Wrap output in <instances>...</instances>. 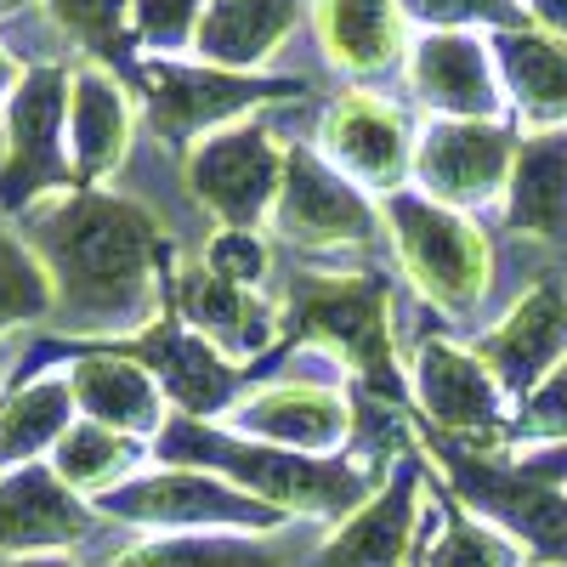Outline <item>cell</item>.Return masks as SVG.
Segmentation results:
<instances>
[{
    "label": "cell",
    "mask_w": 567,
    "mask_h": 567,
    "mask_svg": "<svg viewBox=\"0 0 567 567\" xmlns=\"http://www.w3.org/2000/svg\"><path fill=\"white\" fill-rule=\"evenodd\" d=\"M528 23L550 40H567V0H528Z\"/></svg>",
    "instance_id": "8d00e7d4"
},
{
    "label": "cell",
    "mask_w": 567,
    "mask_h": 567,
    "mask_svg": "<svg viewBox=\"0 0 567 567\" xmlns=\"http://www.w3.org/2000/svg\"><path fill=\"white\" fill-rule=\"evenodd\" d=\"M52 318H58L52 272L18 233V221L0 216V341L40 336V329H52Z\"/></svg>",
    "instance_id": "4dcf8cb0"
},
{
    "label": "cell",
    "mask_w": 567,
    "mask_h": 567,
    "mask_svg": "<svg viewBox=\"0 0 567 567\" xmlns=\"http://www.w3.org/2000/svg\"><path fill=\"white\" fill-rule=\"evenodd\" d=\"M505 437L523 443V449H561L567 443V358L511 409V432Z\"/></svg>",
    "instance_id": "e575fe53"
},
{
    "label": "cell",
    "mask_w": 567,
    "mask_h": 567,
    "mask_svg": "<svg viewBox=\"0 0 567 567\" xmlns=\"http://www.w3.org/2000/svg\"><path fill=\"white\" fill-rule=\"evenodd\" d=\"M499 221L511 239L567 250V125H545L516 142Z\"/></svg>",
    "instance_id": "cb8c5ba5"
},
{
    "label": "cell",
    "mask_w": 567,
    "mask_h": 567,
    "mask_svg": "<svg viewBox=\"0 0 567 567\" xmlns=\"http://www.w3.org/2000/svg\"><path fill=\"white\" fill-rule=\"evenodd\" d=\"M131 358H142L154 369V381L171 403V414L182 420H210L221 425L233 409L245 403V392L256 386V369L221 358L210 341H199L176 312H165L159 323H148L136 341H125Z\"/></svg>",
    "instance_id": "e0dca14e"
},
{
    "label": "cell",
    "mask_w": 567,
    "mask_h": 567,
    "mask_svg": "<svg viewBox=\"0 0 567 567\" xmlns=\"http://www.w3.org/2000/svg\"><path fill=\"white\" fill-rule=\"evenodd\" d=\"M131 91L148 131L165 142V154L187 159L205 136L250 120L267 103L301 97V80H272V74H233V69H210V63H176V58H154V63H131L125 69Z\"/></svg>",
    "instance_id": "ba28073f"
},
{
    "label": "cell",
    "mask_w": 567,
    "mask_h": 567,
    "mask_svg": "<svg viewBox=\"0 0 567 567\" xmlns=\"http://www.w3.org/2000/svg\"><path fill=\"white\" fill-rule=\"evenodd\" d=\"M97 528H109L103 511L91 499H80L52 471V460L0 471V556L7 561L80 550L97 539Z\"/></svg>",
    "instance_id": "ffe728a7"
},
{
    "label": "cell",
    "mask_w": 567,
    "mask_h": 567,
    "mask_svg": "<svg viewBox=\"0 0 567 567\" xmlns=\"http://www.w3.org/2000/svg\"><path fill=\"white\" fill-rule=\"evenodd\" d=\"M284 159L290 142H278L261 114L205 136L194 154L182 159L187 194L216 227H267L272 205L284 194Z\"/></svg>",
    "instance_id": "7c38bea8"
},
{
    "label": "cell",
    "mask_w": 567,
    "mask_h": 567,
    "mask_svg": "<svg viewBox=\"0 0 567 567\" xmlns=\"http://www.w3.org/2000/svg\"><path fill=\"white\" fill-rule=\"evenodd\" d=\"M154 460V443L148 437H131V432H114V425H97V420H74L69 437L58 443L52 454V471L80 494L97 505L103 494L125 488L131 477H142Z\"/></svg>",
    "instance_id": "f1b7e54d"
},
{
    "label": "cell",
    "mask_w": 567,
    "mask_h": 567,
    "mask_svg": "<svg viewBox=\"0 0 567 567\" xmlns=\"http://www.w3.org/2000/svg\"><path fill=\"white\" fill-rule=\"evenodd\" d=\"M7 567H91V561L74 556V550H52V556H18V561H7Z\"/></svg>",
    "instance_id": "74e56055"
},
{
    "label": "cell",
    "mask_w": 567,
    "mask_h": 567,
    "mask_svg": "<svg viewBox=\"0 0 567 567\" xmlns=\"http://www.w3.org/2000/svg\"><path fill=\"white\" fill-rule=\"evenodd\" d=\"M63 40H74L85 58L131 69V0H40Z\"/></svg>",
    "instance_id": "1f68e13d"
},
{
    "label": "cell",
    "mask_w": 567,
    "mask_h": 567,
    "mask_svg": "<svg viewBox=\"0 0 567 567\" xmlns=\"http://www.w3.org/2000/svg\"><path fill=\"white\" fill-rule=\"evenodd\" d=\"M307 18V0H210L194 58L233 74H261Z\"/></svg>",
    "instance_id": "d4e9b609"
},
{
    "label": "cell",
    "mask_w": 567,
    "mask_h": 567,
    "mask_svg": "<svg viewBox=\"0 0 567 567\" xmlns=\"http://www.w3.org/2000/svg\"><path fill=\"white\" fill-rule=\"evenodd\" d=\"M409 403L425 425V437L511 449V398L488 374V363L460 336H425L409 352Z\"/></svg>",
    "instance_id": "8fae6325"
},
{
    "label": "cell",
    "mask_w": 567,
    "mask_h": 567,
    "mask_svg": "<svg viewBox=\"0 0 567 567\" xmlns=\"http://www.w3.org/2000/svg\"><path fill=\"white\" fill-rule=\"evenodd\" d=\"M432 505H437V534H425L414 567H534V556L511 534H499L483 516H471L437 471H432Z\"/></svg>",
    "instance_id": "f546056e"
},
{
    "label": "cell",
    "mask_w": 567,
    "mask_h": 567,
    "mask_svg": "<svg viewBox=\"0 0 567 567\" xmlns=\"http://www.w3.org/2000/svg\"><path fill=\"white\" fill-rule=\"evenodd\" d=\"M505 80L511 109L528 120V131L567 125V40H550L545 29H505L488 40Z\"/></svg>",
    "instance_id": "484cf974"
},
{
    "label": "cell",
    "mask_w": 567,
    "mask_h": 567,
    "mask_svg": "<svg viewBox=\"0 0 567 567\" xmlns=\"http://www.w3.org/2000/svg\"><path fill=\"white\" fill-rule=\"evenodd\" d=\"M267 233L312 267H369L386 250V210L358 182H347L312 142H290L284 194L272 205Z\"/></svg>",
    "instance_id": "8992f818"
},
{
    "label": "cell",
    "mask_w": 567,
    "mask_h": 567,
    "mask_svg": "<svg viewBox=\"0 0 567 567\" xmlns=\"http://www.w3.org/2000/svg\"><path fill=\"white\" fill-rule=\"evenodd\" d=\"M69 187H80L69 165V69L34 63L0 109V216L18 221Z\"/></svg>",
    "instance_id": "30bf717a"
},
{
    "label": "cell",
    "mask_w": 567,
    "mask_h": 567,
    "mask_svg": "<svg viewBox=\"0 0 567 567\" xmlns=\"http://www.w3.org/2000/svg\"><path fill=\"white\" fill-rule=\"evenodd\" d=\"M29 0H0V18H12V12H23Z\"/></svg>",
    "instance_id": "60d3db41"
},
{
    "label": "cell",
    "mask_w": 567,
    "mask_h": 567,
    "mask_svg": "<svg viewBox=\"0 0 567 567\" xmlns=\"http://www.w3.org/2000/svg\"><path fill=\"white\" fill-rule=\"evenodd\" d=\"M318 52L347 80H381L409 63V12L403 0H307Z\"/></svg>",
    "instance_id": "603a6c76"
},
{
    "label": "cell",
    "mask_w": 567,
    "mask_h": 567,
    "mask_svg": "<svg viewBox=\"0 0 567 567\" xmlns=\"http://www.w3.org/2000/svg\"><path fill=\"white\" fill-rule=\"evenodd\" d=\"M278 318L284 341L278 352H307L336 363L347 381L386 403H409V358L398 341V290L381 267H312L296 261L278 278Z\"/></svg>",
    "instance_id": "7a4b0ae2"
},
{
    "label": "cell",
    "mask_w": 567,
    "mask_h": 567,
    "mask_svg": "<svg viewBox=\"0 0 567 567\" xmlns=\"http://www.w3.org/2000/svg\"><path fill=\"white\" fill-rule=\"evenodd\" d=\"M471 352L488 363V374L516 409L567 358V278L545 272L523 296H511L499 318H488L471 336Z\"/></svg>",
    "instance_id": "2e32d148"
},
{
    "label": "cell",
    "mask_w": 567,
    "mask_h": 567,
    "mask_svg": "<svg viewBox=\"0 0 567 567\" xmlns=\"http://www.w3.org/2000/svg\"><path fill=\"white\" fill-rule=\"evenodd\" d=\"M18 233L52 272V336L80 347H125L171 312V239L142 199L69 187L23 210Z\"/></svg>",
    "instance_id": "6da1fadb"
},
{
    "label": "cell",
    "mask_w": 567,
    "mask_h": 567,
    "mask_svg": "<svg viewBox=\"0 0 567 567\" xmlns=\"http://www.w3.org/2000/svg\"><path fill=\"white\" fill-rule=\"evenodd\" d=\"M272 539L278 534H136L85 561L91 567H290V556Z\"/></svg>",
    "instance_id": "83f0119b"
},
{
    "label": "cell",
    "mask_w": 567,
    "mask_h": 567,
    "mask_svg": "<svg viewBox=\"0 0 567 567\" xmlns=\"http://www.w3.org/2000/svg\"><path fill=\"white\" fill-rule=\"evenodd\" d=\"M199 261L239 284V290H256V296H278V239L267 227H210L205 245H199Z\"/></svg>",
    "instance_id": "d6a6232c"
},
{
    "label": "cell",
    "mask_w": 567,
    "mask_h": 567,
    "mask_svg": "<svg viewBox=\"0 0 567 567\" xmlns=\"http://www.w3.org/2000/svg\"><path fill=\"white\" fill-rule=\"evenodd\" d=\"M409 91L432 120H505V80L494 45L465 29H425L409 45Z\"/></svg>",
    "instance_id": "d6986e66"
},
{
    "label": "cell",
    "mask_w": 567,
    "mask_h": 567,
    "mask_svg": "<svg viewBox=\"0 0 567 567\" xmlns=\"http://www.w3.org/2000/svg\"><path fill=\"white\" fill-rule=\"evenodd\" d=\"M210 0H131V52L154 58H182L199 45Z\"/></svg>",
    "instance_id": "836d02e7"
},
{
    "label": "cell",
    "mask_w": 567,
    "mask_h": 567,
    "mask_svg": "<svg viewBox=\"0 0 567 567\" xmlns=\"http://www.w3.org/2000/svg\"><path fill=\"white\" fill-rule=\"evenodd\" d=\"M74 420H80V409H74L63 369L34 374V381H12L0 392V471L52 460Z\"/></svg>",
    "instance_id": "4316f807"
},
{
    "label": "cell",
    "mask_w": 567,
    "mask_h": 567,
    "mask_svg": "<svg viewBox=\"0 0 567 567\" xmlns=\"http://www.w3.org/2000/svg\"><path fill=\"white\" fill-rule=\"evenodd\" d=\"M171 312L194 329L199 341H210L221 358L233 363H267L284 341V318H278V296H256V290H239V284L216 278L199 256L182 261L171 272Z\"/></svg>",
    "instance_id": "ac0fdd59"
},
{
    "label": "cell",
    "mask_w": 567,
    "mask_h": 567,
    "mask_svg": "<svg viewBox=\"0 0 567 567\" xmlns=\"http://www.w3.org/2000/svg\"><path fill=\"white\" fill-rule=\"evenodd\" d=\"M109 528L131 534H284L290 516L261 505L199 465H148L142 477L97 499Z\"/></svg>",
    "instance_id": "9c48e42d"
},
{
    "label": "cell",
    "mask_w": 567,
    "mask_h": 567,
    "mask_svg": "<svg viewBox=\"0 0 567 567\" xmlns=\"http://www.w3.org/2000/svg\"><path fill=\"white\" fill-rule=\"evenodd\" d=\"M386 210V250L409 284V296L443 312L449 323H471L494 296V239L471 210H449L425 199L420 187L381 199Z\"/></svg>",
    "instance_id": "277c9868"
},
{
    "label": "cell",
    "mask_w": 567,
    "mask_h": 567,
    "mask_svg": "<svg viewBox=\"0 0 567 567\" xmlns=\"http://www.w3.org/2000/svg\"><path fill=\"white\" fill-rule=\"evenodd\" d=\"M136 142V91L114 63L85 58L69 69V165L80 187H109Z\"/></svg>",
    "instance_id": "44dd1931"
},
{
    "label": "cell",
    "mask_w": 567,
    "mask_h": 567,
    "mask_svg": "<svg viewBox=\"0 0 567 567\" xmlns=\"http://www.w3.org/2000/svg\"><path fill=\"white\" fill-rule=\"evenodd\" d=\"M414 136L420 131L409 125V114L392 97H381L369 85H352L323 109L312 148L347 182H358L369 199H392L403 187H414Z\"/></svg>",
    "instance_id": "9a60e30c"
},
{
    "label": "cell",
    "mask_w": 567,
    "mask_h": 567,
    "mask_svg": "<svg viewBox=\"0 0 567 567\" xmlns=\"http://www.w3.org/2000/svg\"><path fill=\"white\" fill-rule=\"evenodd\" d=\"M221 425L239 437L272 443V449H296V454H312V460H341L358 443L363 392L323 358L272 352L267 363H256V386L245 392V403Z\"/></svg>",
    "instance_id": "5b68a950"
},
{
    "label": "cell",
    "mask_w": 567,
    "mask_h": 567,
    "mask_svg": "<svg viewBox=\"0 0 567 567\" xmlns=\"http://www.w3.org/2000/svg\"><path fill=\"white\" fill-rule=\"evenodd\" d=\"M18 80H23V63L7 52V45H0V109H7V97L18 91Z\"/></svg>",
    "instance_id": "f35d334b"
},
{
    "label": "cell",
    "mask_w": 567,
    "mask_h": 567,
    "mask_svg": "<svg viewBox=\"0 0 567 567\" xmlns=\"http://www.w3.org/2000/svg\"><path fill=\"white\" fill-rule=\"evenodd\" d=\"M154 465L216 471L233 488H245L261 505L284 511L290 523H323V528L347 523V516L392 477V460H374V454H358V449L341 454V460H312V454L272 449V443L227 432V425L182 420V414H171V425L154 437Z\"/></svg>",
    "instance_id": "3957f363"
},
{
    "label": "cell",
    "mask_w": 567,
    "mask_h": 567,
    "mask_svg": "<svg viewBox=\"0 0 567 567\" xmlns=\"http://www.w3.org/2000/svg\"><path fill=\"white\" fill-rule=\"evenodd\" d=\"M425 454H432L449 494L471 516H483L499 534H511L534 556V567H567V488L545 483L539 471L511 460L505 449L425 437Z\"/></svg>",
    "instance_id": "52a82bcc"
},
{
    "label": "cell",
    "mask_w": 567,
    "mask_h": 567,
    "mask_svg": "<svg viewBox=\"0 0 567 567\" xmlns=\"http://www.w3.org/2000/svg\"><path fill=\"white\" fill-rule=\"evenodd\" d=\"M7 374H12V341H0V392H7Z\"/></svg>",
    "instance_id": "ab89813d"
},
{
    "label": "cell",
    "mask_w": 567,
    "mask_h": 567,
    "mask_svg": "<svg viewBox=\"0 0 567 567\" xmlns=\"http://www.w3.org/2000/svg\"><path fill=\"white\" fill-rule=\"evenodd\" d=\"M403 12L425 29H528V7L523 0H403Z\"/></svg>",
    "instance_id": "d590c367"
},
{
    "label": "cell",
    "mask_w": 567,
    "mask_h": 567,
    "mask_svg": "<svg viewBox=\"0 0 567 567\" xmlns=\"http://www.w3.org/2000/svg\"><path fill=\"white\" fill-rule=\"evenodd\" d=\"M425 499H432V465L403 449L392 460V477L347 523L323 528L307 567H414L425 545Z\"/></svg>",
    "instance_id": "4fadbf2b"
},
{
    "label": "cell",
    "mask_w": 567,
    "mask_h": 567,
    "mask_svg": "<svg viewBox=\"0 0 567 567\" xmlns=\"http://www.w3.org/2000/svg\"><path fill=\"white\" fill-rule=\"evenodd\" d=\"M63 374H69L80 420L114 425V432L148 437V443L171 425V403L154 381V369L142 358H131L125 347H80L63 363Z\"/></svg>",
    "instance_id": "7402d4cb"
},
{
    "label": "cell",
    "mask_w": 567,
    "mask_h": 567,
    "mask_svg": "<svg viewBox=\"0 0 567 567\" xmlns=\"http://www.w3.org/2000/svg\"><path fill=\"white\" fill-rule=\"evenodd\" d=\"M516 142L505 120H425L414 136V187L449 210H488L505 199Z\"/></svg>",
    "instance_id": "5bb4252c"
}]
</instances>
